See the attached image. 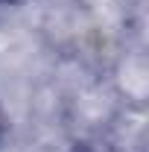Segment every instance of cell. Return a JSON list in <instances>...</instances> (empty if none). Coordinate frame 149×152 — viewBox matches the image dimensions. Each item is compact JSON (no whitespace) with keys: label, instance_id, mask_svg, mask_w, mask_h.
<instances>
[{"label":"cell","instance_id":"1","mask_svg":"<svg viewBox=\"0 0 149 152\" xmlns=\"http://www.w3.org/2000/svg\"><path fill=\"white\" fill-rule=\"evenodd\" d=\"M0 3H20V0H0Z\"/></svg>","mask_w":149,"mask_h":152}]
</instances>
